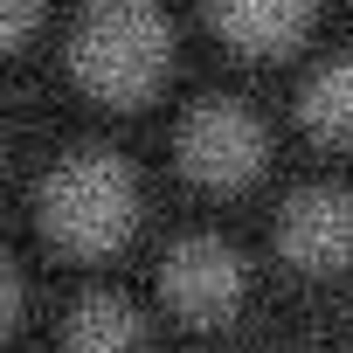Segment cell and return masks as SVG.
Wrapping results in <instances>:
<instances>
[{"instance_id": "6da1fadb", "label": "cell", "mask_w": 353, "mask_h": 353, "mask_svg": "<svg viewBox=\"0 0 353 353\" xmlns=\"http://www.w3.org/2000/svg\"><path fill=\"white\" fill-rule=\"evenodd\" d=\"M173 70V28L152 0H97L70 35V77L97 104H145Z\"/></svg>"}, {"instance_id": "7a4b0ae2", "label": "cell", "mask_w": 353, "mask_h": 353, "mask_svg": "<svg viewBox=\"0 0 353 353\" xmlns=\"http://www.w3.org/2000/svg\"><path fill=\"white\" fill-rule=\"evenodd\" d=\"M139 229V173L118 152H70L42 181V236L70 256H111Z\"/></svg>"}, {"instance_id": "3957f363", "label": "cell", "mask_w": 353, "mask_h": 353, "mask_svg": "<svg viewBox=\"0 0 353 353\" xmlns=\"http://www.w3.org/2000/svg\"><path fill=\"white\" fill-rule=\"evenodd\" d=\"M263 125L236 97H208L181 118V173L208 194H236L263 173Z\"/></svg>"}, {"instance_id": "277c9868", "label": "cell", "mask_w": 353, "mask_h": 353, "mask_svg": "<svg viewBox=\"0 0 353 353\" xmlns=\"http://www.w3.org/2000/svg\"><path fill=\"white\" fill-rule=\"evenodd\" d=\"M159 298L188 325H229L250 298V270L222 236H188V243H173V256L159 270Z\"/></svg>"}, {"instance_id": "5b68a950", "label": "cell", "mask_w": 353, "mask_h": 353, "mask_svg": "<svg viewBox=\"0 0 353 353\" xmlns=\"http://www.w3.org/2000/svg\"><path fill=\"white\" fill-rule=\"evenodd\" d=\"M277 250L298 277H339L353 270V194L312 188L277 215Z\"/></svg>"}, {"instance_id": "8992f818", "label": "cell", "mask_w": 353, "mask_h": 353, "mask_svg": "<svg viewBox=\"0 0 353 353\" xmlns=\"http://www.w3.org/2000/svg\"><path fill=\"white\" fill-rule=\"evenodd\" d=\"M208 21L236 56H291L319 21V0H208Z\"/></svg>"}, {"instance_id": "52a82bcc", "label": "cell", "mask_w": 353, "mask_h": 353, "mask_svg": "<svg viewBox=\"0 0 353 353\" xmlns=\"http://www.w3.org/2000/svg\"><path fill=\"white\" fill-rule=\"evenodd\" d=\"M63 353H145V319L125 298H77L63 325Z\"/></svg>"}, {"instance_id": "ba28073f", "label": "cell", "mask_w": 353, "mask_h": 353, "mask_svg": "<svg viewBox=\"0 0 353 353\" xmlns=\"http://www.w3.org/2000/svg\"><path fill=\"white\" fill-rule=\"evenodd\" d=\"M298 118H305V132H312L319 145H353V56L325 63V70L305 83Z\"/></svg>"}, {"instance_id": "9c48e42d", "label": "cell", "mask_w": 353, "mask_h": 353, "mask_svg": "<svg viewBox=\"0 0 353 353\" xmlns=\"http://www.w3.org/2000/svg\"><path fill=\"white\" fill-rule=\"evenodd\" d=\"M42 21V0H0V35H8V49H21Z\"/></svg>"}]
</instances>
